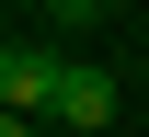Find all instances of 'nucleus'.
Listing matches in <instances>:
<instances>
[{
    "label": "nucleus",
    "mask_w": 149,
    "mask_h": 137,
    "mask_svg": "<svg viewBox=\"0 0 149 137\" xmlns=\"http://www.w3.org/2000/svg\"><path fill=\"white\" fill-rule=\"evenodd\" d=\"M92 12H103V0H46V23H92Z\"/></svg>",
    "instance_id": "nucleus-3"
},
{
    "label": "nucleus",
    "mask_w": 149,
    "mask_h": 137,
    "mask_svg": "<svg viewBox=\"0 0 149 137\" xmlns=\"http://www.w3.org/2000/svg\"><path fill=\"white\" fill-rule=\"evenodd\" d=\"M103 12H138V0H103Z\"/></svg>",
    "instance_id": "nucleus-4"
},
{
    "label": "nucleus",
    "mask_w": 149,
    "mask_h": 137,
    "mask_svg": "<svg viewBox=\"0 0 149 137\" xmlns=\"http://www.w3.org/2000/svg\"><path fill=\"white\" fill-rule=\"evenodd\" d=\"M57 80H69V57L12 46V57H0V103H12V114H57Z\"/></svg>",
    "instance_id": "nucleus-1"
},
{
    "label": "nucleus",
    "mask_w": 149,
    "mask_h": 137,
    "mask_svg": "<svg viewBox=\"0 0 149 137\" xmlns=\"http://www.w3.org/2000/svg\"><path fill=\"white\" fill-rule=\"evenodd\" d=\"M57 126H69V137H103L115 126V80L103 69H69V80H57Z\"/></svg>",
    "instance_id": "nucleus-2"
}]
</instances>
